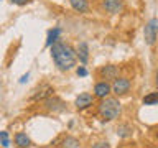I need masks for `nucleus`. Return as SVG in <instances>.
<instances>
[{
	"mask_svg": "<svg viewBox=\"0 0 158 148\" xmlns=\"http://www.w3.org/2000/svg\"><path fill=\"white\" fill-rule=\"evenodd\" d=\"M59 35H61V28H53L48 31V38H46V46H51L59 39Z\"/></svg>",
	"mask_w": 158,
	"mask_h": 148,
	"instance_id": "obj_13",
	"label": "nucleus"
},
{
	"mask_svg": "<svg viewBox=\"0 0 158 148\" xmlns=\"http://www.w3.org/2000/svg\"><path fill=\"white\" fill-rule=\"evenodd\" d=\"M99 74H101V77L104 81H110V79H115L118 76V68L114 66V64H107V66L101 68Z\"/></svg>",
	"mask_w": 158,
	"mask_h": 148,
	"instance_id": "obj_6",
	"label": "nucleus"
},
{
	"mask_svg": "<svg viewBox=\"0 0 158 148\" xmlns=\"http://www.w3.org/2000/svg\"><path fill=\"white\" fill-rule=\"evenodd\" d=\"M156 138H158V132H156Z\"/></svg>",
	"mask_w": 158,
	"mask_h": 148,
	"instance_id": "obj_23",
	"label": "nucleus"
},
{
	"mask_svg": "<svg viewBox=\"0 0 158 148\" xmlns=\"http://www.w3.org/2000/svg\"><path fill=\"white\" fill-rule=\"evenodd\" d=\"M49 48H51V58H53L54 64L58 66V69L69 71V69H73L76 66L77 56H76V51L73 49V46H69L66 43H61V41H56Z\"/></svg>",
	"mask_w": 158,
	"mask_h": 148,
	"instance_id": "obj_1",
	"label": "nucleus"
},
{
	"mask_svg": "<svg viewBox=\"0 0 158 148\" xmlns=\"http://www.w3.org/2000/svg\"><path fill=\"white\" fill-rule=\"evenodd\" d=\"M0 145L3 148L10 146V140H8V133L7 132H0Z\"/></svg>",
	"mask_w": 158,
	"mask_h": 148,
	"instance_id": "obj_17",
	"label": "nucleus"
},
{
	"mask_svg": "<svg viewBox=\"0 0 158 148\" xmlns=\"http://www.w3.org/2000/svg\"><path fill=\"white\" fill-rule=\"evenodd\" d=\"M46 107L49 109V110H54V112H58V110H63L64 109V104L59 101L58 97H49V99H46Z\"/></svg>",
	"mask_w": 158,
	"mask_h": 148,
	"instance_id": "obj_12",
	"label": "nucleus"
},
{
	"mask_svg": "<svg viewBox=\"0 0 158 148\" xmlns=\"http://www.w3.org/2000/svg\"><path fill=\"white\" fill-rule=\"evenodd\" d=\"M158 104V92H150L143 97V105H156Z\"/></svg>",
	"mask_w": 158,
	"mask_h": 148,
	"instance_id": "obj_14",
	"label": "nucleus"
},
{
	"mask_svg": "<svg viewBox=\"0 0 158 148\" xmlns=\"http://www.w3.org/2000/svg\"><path fill=\"white\" fill-rule=\"evenodd\" d=\"M101 5H102V8L106 10L107 13H110V15L122 13L123 12V7H125L122 0H102Z\"/></svg>",
	"mask_w": 158,
	"mask_h": 148,
	"instance_id": "obj_5",
	"label": "nucleus"
},
{
	"mask_svg": "<svg viewBox=\"0 0 158 148\" xmlns=\"http://www.w3.org/2000/svg\"><path fill=\"white\" fill-rule=\"evenodd\" d=\"M156 87H158V69H156Z\"/></svg>",
	"mask_w": 158,
	"mask_h": 148,
	"instance_id": "obj_22",
	"label": "nucleus"
},
{
	"mask_svg": "<svg viewBox=\"0 0 158 148\" xmlns=\"http://www.w3.org/2000/svg\"><path fill=\"white\" fill-rule=\"evenodd\" d=\"M10 2L15 3V5H20V7H22V5H27V3H30L31 0H10Z\"/></svg>",
	"mask_w": 158,
	"mask_h": 148,
	"instance_id": "obj_19",
	"label": "nucleus"
},
{
	"mask_svg": "<svg viewBox=\"0 0 158 148\" xmlns=\"http://www.w3.org/2000/svg\"><path fill=\"white\" fill-rule=\"evenodd\" d=\"M92 148H110V146H109V143H106V142H99V143H96Z\"/></svg>",
	"mask_w": 158,
	"mask_h": 148,
	"instance_id": "obj_20",
	"label": "nucleus"
},
{
	"mask_svg": "<svg viewBox=\"0 0 158 148\" xmlns=\"http://www.w3.org/2000/svg\"><path fill=\"white\" fill-rule=\"evenodd\" d=\"M143 36H145L147 44H155L156 36H158V18H152L150 22L145 25V30H143Z\"/></svg>",
	"mask_w": 158,
	"mask_h": 148,
	"instance_id": "obj_3",
	"label": "nucleus"
},
{
	"mask_svg": "<svg viewBox=\"0 0 158 148\" xmlns=\"http://www.w3.org/2000/svg\"><path fill=\"white\" fill-rule=\"evenodd\" d=\"M28 77H30V74H25V76L20 79V82H22V84H23V82H27V81H28Z\"/></svg>",
	"mask_w": 158,
	"mask_h": 148,
	"instance_id": "obj_21",
	"label": "nucleus"
},
{
	"mask_svg": "<svg viewBox=\"0 0 158 148\" xmlns=\"http://www.w3.org/2000/svg\"><path fill=\"white\" fill-rule=\"evenodd\" d=\"M76 56L79 58V61H81L82 64L87 63V59H89V46H87L86 41H81V43H79L77 51H76Z\"/></svg>",
	"mask_w": 158,
	"mask_h": 148,
	"instance_id": "obj_9",
	"label": "nucleus"
},
{
	"mask_svg": "<svg viewBox=\"0 0 158 148\" xmlns=\"http://www.w3.org/2000/svg\"><path fill=\"white\" fill-rule=\"evenodd\" d=\"M15 145H17L18 148H28L30 145H31V140L28 138L27 133L18 132L17 135H15Z\"/></svg>",
	"mask_w": 158,
	"mask_h": 148,
	"instance_id": "obj_11",
	"label": "nucleus"
},
{
	"mask_svg": "<svg viewBox=\"0 0 158 148\" xmlns=\"http://www.w3.org/2000/svg\"><path fill=\"white\" fill-rule=\"evenodd\" d=\"M109 94H110V84H109L107 81H101V82H97L96 86H94V96L96 97L104 99V97H107Z\"/></svg>",
	"mask_w": 158,
	"mask_h": 148,
	"instance_id": "obj_8",
	"label": "nucleus"
},
{
	"mask_svg": "<svg viewBox=\"0 0 158 148\" xmlns=\"http://www.w3.org/2000/svg\"><path fill=\"white\" fill-rule=\"evenodd\" d=\"M73 10H76L79 13H87L89 12V2L87 0H69Z\"/></svg>",
	"mask_w": 158,
	"mask_h": 148,
	"instance_id": "obj_10",
	"label": "nucleus"
},
{
	"mask_svg": "<svg viewBox=\"0 0 158 148\" xmlns=\"http://www.w3.org/2000/svg\"><path fill=\"white\" fill-rule=\"evenodd\" d=\"M76 72H77V76H81V77H86L87 74H89V72H87V69L84 68V66H79V68L76 69Z\"/></svg>",
	"mask_w": 158,
	"mask_h": 148,
	"instance_id": "obj_18",
	"label": "nucleus"
},
{
	"mask_svg": "<svg viewBox=\"0 0 158 148\" xmlns=\"http://www.w3.org/2000/svg\"><path fill=\"white\" fill-rule=\"evenodd\" d=\"M92 104H94V97H92L89 92L79 94L77 99L74 101V105H76L77 109H87L89 105H92Z\"/></svg>",
	"mask_w": 158,
	"mask_h": 148,
	"instance_id": "obj_7",
	"label": "nucleus"
},
{
	"mask_svg": "<svg viewBox=\"0 0 158 148\" xmlns=\"http://www.w3.org/2000/svg\"><path fill=\"white\" fill-rule=\"evenodd\" d=\"M132 84L127 77H115L114 79V84L110 86V91L115 94V96H125V94L130 91Z\"/></svg>",
	"mask_w": 158,
	"mask_h": 148,
	"instance_id": "obj_4",
	"label": "nucleus"
},
{
	"mask_svg": "<svg viewBox=\"0 0 158 148\" xmlns=\"http://www.w3.org/2000/svg\"><path fill=\"white\" fill-rule=\"evenodd\" d=\"M63 148H79V140L74 137H66L63 140Z\"/></svg>",
	"mask_w": 158,
	"mask_h": 148,
	"instance_id": "obj_15",
	"label": "nucleus"
},
{
	"mask_svg": "<svg viewBox=\"0 0 158 148\" xmlns=\"http://www.w3.org/2000/svg\"><path fill=\"white\" fill-rule=\"evenodd\" d=\"M117 135L120 137V138L130 137V135H132V127H130V125H120V127L117 128Z\"/></svg>",
	"mask_w": 158,
	"mask_h": 148,
	"instance_id": "obj_16",
	"label": "nucleus"
},
{
	"mask_svg": "<svg viewBox=\"0 0 158 148\" xmlns=\"http://www.w3.org/2000/svg\"><path fill=\"white\" fill-rule=\"evenodd\" d=\"M120 113H122V104L115 97H104L101 104H99V115L104 120L107 122L115 120Z\"/></svg>",
	"mask_w": 158,
	"mask_h": 148,
	"instance_id": "obj_2",
	"label": "nucleus"
}]
</instances>
